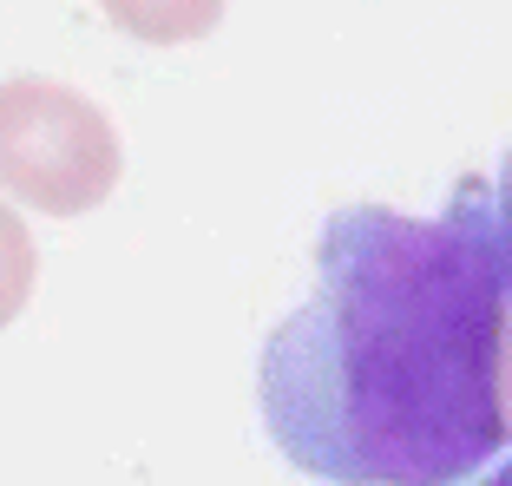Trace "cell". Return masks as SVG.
Here are the masks:
<instances>
[{
	"mask_svg": "<svg viewBox=\"0 0 512 486\" xmlns=\"http://www.w3.org/2000/svg\"><path fill=\"white\" fill-rule=\"evenodd\" d=\"M106 14L119 20L125 33L138 40H197V33H211L217 14H224V0H106Z\"/></svg>",
	"mask_w": 512,
	"mask_h": 486,
	"instance_id": "3957f363",
	"label": "cell"
},
{
	"mask_svg": "<svg viewBox=\"0 0 512 486\" xmlns=\"http://www.w3.org/2000/svg\"><path fill=\"white\" fill-rule=\"evenodd\" d=\"M480 486H512V480H506V467H499V460H493V467H486V480H480Z\"/></svg>",
	"mask_w": 512,
	"mask_h": 486,
	"instance_id": "5b68a950",
	"label": "cell"
},
{
	"mask_svg": "<svg viewBox=\"0 0 512 486\" xmlns=\"http://www.w3.org/2000/svg\"><path fill=\"white\" fill-rule=\"evenodd\" d=\"M119 178V138L53 79L0 86V184L40 211H86Z\"/></svg>",
	"mask_w": 512,
	"mask_h": 486,
	"instance_id": "7a4b0ae2",
	"label": "cell"
},
{
	"mask_svg": "<svg viewBox=\"0 0 512 486\" xmlns=\"http://www.w3.org/2000/svg\"><path fill=\"white\" fill-rule=\"evenodd\" d=\"M33 283V250H27V230L14 224V217L0 211V322L20 309V296H27Z\"/></svg>",
	"mask_w": 512,
	"mask_h": 486,
	"instance_id": "277c9868",
	"label": "cell"
},
{
	"mask_svg": "<svg viewBox=\"0 0 512 486\" xmlns=\"http://www.w3.org/2000/svg\"><path fill=\"white\" fill-rule=\"evenodd\" d=\"M512 237L493 178L440 217L342 204L316 243V296L256 355L276 454L329 486H453L506 454Z\"/></svg>",
	"mask_w": 512,
	"mask_h": 486,
	"instance_id": "6da1fadb",
	"label": "cell"
}]
</instances>
